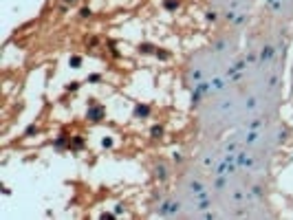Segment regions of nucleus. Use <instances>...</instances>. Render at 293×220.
Returning a JSON list of instances; mask_svg holds the SVG:
<instances>
[{
  "label": "nucleus",
  "instance_id": "f03ea898",
  "mask_svg": "<svg viewBox=\"0 0 293 220\" xmlns=\"http://www.w3.org/2000/svg\"><path fill=\"white\" fill-rule=\"evenodd\" d=\"M176 211H179V203H163L161 209H159L161 216H174Z\"/></svg>",
  "mask_w": 293,
  "mask_h": 220
},
{
  "label": "nucleus",
  "instance_id": "20e7f679",
  "mask_svg": "<svg viewBox=\"0 0 293 220\" xmlns=\"http://www.w3.org/2000/svg\"><path fill=\"white\" fill-rule=\"evenodd\" d=\"M157 176H159V181H165L167 178V167L165 165H157Z\"/></svg>",
  "mask_w": 293,
  "mask_h": 220
},
{
  "label": "nucleus",
  "instance_id": "f257e3e1",
  "mask_svg": "<svg viewBox=\"0 0 293 220\" xmlns=\"http://www.w3.org/2000/svg\"><path fill=\"white\" fill-rule=\"evenodd\" d=\"M86 117H88L90 121H99V119L104 117V108H102V106H93V104H90V108H88Z\"/></svg>",
  "mask_w": 293,
  "mask_h": 220
},
{
  "label": "nucleus",
  "instance_id": "423d86ee",
  "mask_svg": "<svg viewBox=\"0 0 293 220\" xmlns=\"http://www.w3.org/2000/svg\"><path fill=\"white\" fill-rule=\"evenodd\" d=\"M102 145H104V148H112V139H110V137H106V139L102 141Z\"/></svg>",
  "mask_w": 293,
  "mask_h": 220
},
{
  "label": "nucleus",
  "instance_id": "39448f33",
  "mask_svg": "<svg viewBox=\"0 0 293 220\" xmlns=\"http://www.w3.org/2000/svg\"><path fill=\"white\" fill-rule=\"evenodd\" d=\"M150 134H152V139H161V137H163V128H161V126H152Z\"/></svg>",
  "mask_w": 293,
  "mask_h": 220
},
{
  "label": "nucleus",
  "instance_id": "7ed1b4c3",
  "mask_svg": "<svg viewBox=\"0 0 293 220\" xmlns=\"http://www.w3.org/2000/svg\"><path fill=\"white\" fill-rule=\"evenodd\" d=\"M135 114H137V117H148V114H150V106H141V104H139V106L135 108Z\"/></svg>",
  "mask_w": 293,
  "mask_h": 220
},
{
  "label": "nucleus",
  "instance_id": "6e6552de",
  "mask_svg": "<svg viewBox=\"0 0 293 220\" xmlns=\"http://www.w3.org/2000/svg\"><path fill=\"white\" fill-rule=\"evenodd\" d=\"M71 62H73V68H80V62H82V60H80V57H73Z\"/></svg>",
  "mask_w": 293,
  "mask_h": 220
},
{
  "label": "nucleus",
  "instance_id": "0eeeda50",
  "mask_svg": "<svg viewBox=\"0 0 293 220\" xmlns=\"http://www.w3.org/2000/svg\"><path fill=\"white\" fill-rule=\"evenodd\" d=\"M33 132H38V126H29V128H27V132H24V134L29 137V134H33Z\"/></svg>",
  "mask_w": 293,
  "mask_h": 220
}]
</instances>
